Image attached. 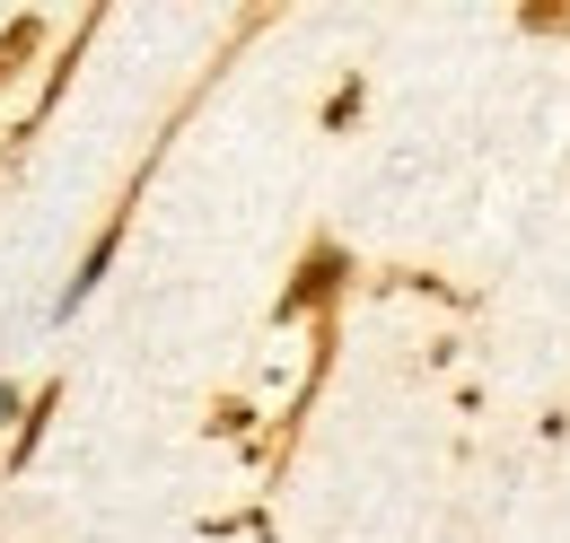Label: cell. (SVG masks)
I'll return each mask as SVG.
<instances>
[{
	"label": "cell",
	"instance_id": "obj_1",
	"mask_svg": "<svg viewBox=\"0 0 570 543\" xmlns=\"http://www.w3.org/2000/svg\"><path fill=\"white\" fill-rule=\"evenodd\" d=\"M0 421H9V395H0Z\"/></svg>",
	"mask_w": 570,
	"mask_h": 543
}]
</instances>
